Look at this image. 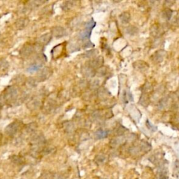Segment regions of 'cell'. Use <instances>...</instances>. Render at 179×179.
<instances>
[{
	"instance_id": "obj_16",
	"label": "cell",
	"mask_w": 179,
	"mask_h": 179,
	"mask_svg": "<svg viewBox=\"0 0 179 179\" xmlns=\"http://www.w3.org/2000/svg\"><path fill=\"white\" fill-rule=\"evenodd\" d=\"M37 124H36V122H32V123H29V124L25 125V130L27 133H32L37 130Z\"/></svg>"
},
{
	"instance_id": "obj_23",
	"label": "cell",
	"mask_w": 179,
	"mask_h": 179,
	"mask_svg": "<svg viewBox=\"0 0 179 179\" xmlns=\"http://www.w3.org/2000/svg\"><path fill=\"white\" fill-rule=\"evenodd\" d=\"M89 86H90V88L91 89L93 90L97 89L99 86V81H97V80H93V81H91L90 83Z\"/></svg>"
},
{
	"instance_id": "obj_13",
	"label": "cell",
	"mask_w": 179,
	"mask_h": 179,
	"mask_svg": "<svg viewBox=\"0 0 179 179\" xmlns=\"http://www.w3.org/2000/svg\"><path fill=\"white\" fill-rule=\"evenodd\" d=\"M62 50H63V46L62 44H58L55 46L52 50L53 57H60L62 53Z\"/></svg>"
},
{
	"instance_id": "obj_15",
	"label": "cell",
	"mask_w": 179,
	"mask_h": 179,
	"mask_svg": "<svg viewBox=\"0 0 179 179\" xmlns=\"http://www.w3.org/2000/svg\"><path fill=\"white\" fill-rule=\"evenodd\" d=\"M95 137L97 139H105L108 137V130H98L97 131L95 132Z\"/></svg>"
},
{
	"instance_id": "obj_22",
	"label": "cell",
	"mask_w": 179,
	"mask_h": 179,
	"mask_svg": "<svg viewBox=\"0 0 179 179\" xmlns=\"http://www.w3.org/2000/svg\"><path fill=\"white\" fill-rule=\"evenodd\" d=\"M173 12L171 11L170 9H166L164 10L163 13V18L164 19H166V20H169L171 18V16H172Z\"/></svg>"
},
{
	"instance_id": "obj_9",
	"label": "cell",
	"mask_w": 179,
	"mask_h": 179,
	"mask_svg": "<svg viewBox=\"0 0 179 179\" xmlns=\"http://www.w3.org/2000/svg\"><path fill=\"white\" fill-rule=\"evenodd\" d=\"M52 35L56 38L63 37L67 35V31L62 27H55L52 30Z\"/></svg>"
},
{
	"instance_id": "obj_21",
	"label": "cell",
	"mask_w": 179,
	"mask_h": 179,
	"mask_svg": "<svg viewBox=\"0 0 179 179\" xmlns=\"http://www.w3.org/2000/svg\"><path fill=\"white\" fill-rule=\"evenodd\" d=\"M27 86H28L30 88H35L37 86V80L35 79L34 78H29L26 81Z\"/></svg>"
},
{
	"instance_id": "obj_12",
	"label": "cell",
	"mask_w": 179,
	"mask_h": 179,
	"mask_svg": "<svg viewBox=\"0 0 179 179\" xmlns=\"http://www.w3.org/2000/svg\"><path fill=\"white\" fill-rule=\"evenodd\" d=\"M46 2H44V1L30 2H28V4L25 7V9H26V10H28V11L32 10V9H35V8H37V7L41 6L43 4L46 3Z\"/></svg>"
},
{
	"instance_id": "obj_25",
	"label": "cell",
	"mask_w": 179,
	"mask_h": 179,
	"mask_svg": "<svg viewBox=\"0 0 179 179\" xmlns=\"http://www.w3.org/2000/svg\"><path fill=\"white\" fill-rule=\"evenodd\" d=\"M96 51L95 50H88L86 53V55L87 57H94L96 55Z\"/></svg>"
},
{
	"instance_id": "obj_7",
	"label": "cell",
	"mask_w": 179,
	"mask_h": 179,
	"mask_svg": "<svg viewBox=\"0 0 179 179\" xmlns=\"http://www.w3.org/2000/svg\"><path fill=\"white\" fill-rule=\"evenodd\" d=\"M104 63V58L101 56L94 57L93 59H92L90 61L88 62V63L87 64V66L90 67V68L95 69H100L101 67L102 64Z\"/></svg>"
},
{
	"instance_id": "obj_2",
	"label": "cell",
	"mask_w": 179,
	"mask_h": 179,
	"mask_svg": "<svg viewBox=\"0 0 179 179\" xmlns=\"http://www.w3.org/2000/svg\"><path fill=\"white\" fill-rule=\"evenodd\" d=\"M95 25H96V23L93 20V19H91L86 24L85 29L79 34V37L82 41H83V42H84V41L86 40L90 39V37L91 36L92 31H93V28L95 27Z\"/></svg>"
},
{
	"instance_id": "obj_24",
	"label": "cell",
	"mask_w": 179,
	"mask_h": 179,
	"mask_svg": "<svg viewBox=\"0 0 179 179\" xmlns=\"http://www.w3.org/2000/svg\"><path fill=\"white\" fill-rule=\"evenodd\" d=\"M13 162L16 164H22L24 162L23 158H21L20 156H13Z\"/></svg>"
},
{
	"instance_id": "obj_17",
	"label": "cell",
	"mask_w": 179,
	"mask_h": 179,
	"mask_svg": "<svg viewBox=\"0 0 179 179\" xmlns=\"http://www.w3.org/2000/svg\"><path fill=\"white\" fill-rule=\"evenodd\" d=\"M74 5V2L73 1H67L64 2L62 5V9L64 11H68L71 10L72 7Z\"/></svg>"
},
{
	"instance_id": "obj_4",
	"label": "cell",
	"mask_w": 179,
	"mask_h": 179,
	"mask_svg": "<svg viewBox=\"0 0 179 179\" xmlns=\"http://www.w3.org/2000/svg\"><path fill=\"white\" fill-rule=\"evenodd\" d=\"M22 123L19 121L13 122L7 125L5 128V133L10 137H13L16 134L21 128Z\"/></svg>"
},
{
	"instance_id": "obj_29",
	"label": "cell",
	"mask_w": 179,
	"mask_h": 179,
	"mask_svg": "<svg viewBox=\"0 0 179 179\" xmlns=\"http://www.w3.org/2000/svg\"><path fill=\"white\" fill-rule=\"evenodd\" d=\"M163 179H167V178H163Z\"/></svg>"
},
{
	"instance_id": "obj_19",
	"label": "cell",
	"mask_w": 179,
	"mask_h": 179,
	"mask_svg": "<svg viewBox=\"0 0 179 179\" xmlns=\"http://www.w3.org/2000/svg\"><path fill=\"white\" fill-rule=\"evenodd\" d=\"M64 127L65 131H66L67 132H69V133H71V132H73L74 129V124L72 122H65L64 124Z\"/></svg>"
},
{
	"instance_id": "obj_3",
	"label": "cell",
	"mask_w": 179,
	"mask_h": 179,
	"mask_svg": "<svg viewBox=\"0 0 179 179\" xmlns=\"http://www.w3.org/2000/svg\"><path fill=\"white\" fill-rule=\"evenodd\" d=\"M46 57L44 55H38L37 57V60H35L34 63H32L27 69V71L30 72V73H32V72L38 71L41 68H42L43 65L46 62Z\"/></svg>"
},
{
	"instance_id": "obj_11",
	"label": "cell",
	"mask_w": 179,
	"mask_h": 179,
	"mask_svg": "<svg viewBox=\"0 0 179 179\" xmlns=\"http://www.w3.org/2000/svg\"><path fill=\"white\" fill-rule=\"evenodd\" d=\"M82 74L87 78H93L95 75V69L90 68L88 66H86L82 69Z\"/></svg>"
},
{
	"instance_id": "obj_27",
	"label": "cell",
	"mask_w": 179,
	"mask_h": 179,
	"mask_svg": "<svg viewBox=\"0 0 179 179\" xmlns=\"http://www.w3.org/2000/svg\"><path fill=\"white\" fill-rule=\"evenodd\" d=\"M146 125H147V127H148L150 130H153V128H154V129L155 130H156V129H157L156 127H155L154 125H151V123H150V122H149V121H148V120H147V122H146Z\"/></svg>"
},
{
	"instance_id": "obj_1",
	"label": "cell",
	"mask_w": 179,
	"mask_h": 179,
	"mask_svg": "<svg viewBox=\"0 0 179 179\" xmlns=\"http://www.w3.org/2000/svg\"><path fill=\"white\" fill-rule=\"evenodd\" d=\"M18 97V89L15 86H10L5 89L0 96V106L5 104H11L16 101Z\"/></svg>"
},
{
	"instance_id": "obj_28",
	"label": "cell",
	"mask_w": 179,
	"mask_h": 179,
	"mask_svg": "<svg viewBox=\"0 0 179 179\" xmlns=\"http://www.w3.org/2000/svg\"><path fill=\"white\" fill-rule=\"evenodd\" d=\"M2 134H0V143H1V141H2Z\"/></svg>"
},
{
	"instance_id": "obj_10",
	"label": "cell",
	"mask_w": 179,
	"mask_h": 179,
	"mask_svg": "<svg viewBox=\"0 0 179 179\" xmlns=\"http://www.w3.org/2000/svg\"><path fill=\"white\" fill-rule=\"evenodd\" d=\"M29 20L27 18H21L16 22V27L18 30H23L28 25Z\"/></svg>"
},
{
	"instance_id": "obj_14",
	"label": "cell",
	"mask_w": 179,
	"mask_h": 179,
	"mask_svg": "<svg viewBox=\"0 0 179 179\" xmlns=\"http://www.w3.org/2000/svg\"><path fill=\"white\" fill-rule=\"evenodd\" d=\"M9 64L8 61L4 58L0 59V73H4L9 69Z\"/></svg>"
},
{
	"instance_id": "obj_20",
	"label": "cell",
	"mask_w": 179,
	"mask_h": 179,
	"mask_svg": "<svg viewBox=\"0 0 179 179\" xmlns=\"http://www.w3.org/2000/svg\"><path fill=\"white\" fill-rule=\"evenodd\" d=\"M120 20H121L122 23H129V21L130 20V13H126V12H125V13H122L121 15L120 16Z\"/></svg>"
},
{
	"instance_id": "obj_6",
	"label": "cell",
	"mask_w": 179,
	"mask_h": 179,
	"mask_svg": "<svg viewBox=\"0 0 179 179\" xmlns=\"http://www.w3.org/2000/svg\"><path fill=\"white\" fill-rule=\"evenodd\" d=\"M35 50L36 48L33 45L27 44L21 48V50H20V54L22 57L28 58L35 52Z\"/></svg>"
},
{
	"instance_id": "obj_18",
	"label": "cell",
	"mask_w": 179,
	"mask_h": 179,
	"mask_svg": "<svg viewBox=\"0 0 179 179\" xmlns=\"http://www.w3.org/2000/svg\"><path fill=\"white\" fill-rule=\"evenodd\" d=\"M30 104V106L31 107V108H32V109H36V108L39 107L40 105H41L40 101L37 98H34L33 100H31Z\"/></svg>"
},
{
	"instance_id": "obj_26",
	"label": "cell",
	"mask_w": 179,
	"mask_h": 179,
	"mask_svg": "<svg viewBox=\"0 0 179 179\" xmlns=\"http://www.w3.org/2000/svg\"><path fill=\"white\" fill-rule=\"evenodd\" d=\"M104 160H105V157L104 156V155H98V156H97L96 157V158H95V161L97 162V163H104Z\"/></svg>"
},
{
	"instance_id": "obj_5",
	"label": "cell",
	"mask_w": 179,
	"mask_h": 179,
	"mask_svg": "<svg viewBox=\"0 0 179 179\" xmlns=\"http://www.w3.org/2000/svg\"><path fill=\"white\" fill-rule=\"evenodd\" d=\"M53 71L52 69L48 67H46L44 68H43L41 70L39 73L37 74V80L38 82H43L46 81L52 75Z\"/></svg>"
},
{
	"instance_id": "obj_8",
	"label": "cell",
	"mask_w": 179,
	"mask_h": 179,
	"mask_svg": "<svg viewBox=\"0 0 179 179\" xmlns=\"http://www.w3.org/2000/svg\"><path fill=\"white\" fill-rule=\"evenodd\" d=\"M53 35L51 33H46L45 35L41 36L37 40V43L38 46H46L50 43L52 39Z\"/></svg>"
}]
</instances>
